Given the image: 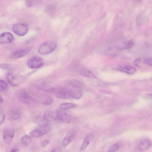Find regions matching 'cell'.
I'll use <instances>...</instances> for the list:
<instances>
[{
  "label": "cell",
  "mask_w": 152,
  "mask_h": 152,
  "mask_svg": "<svg viewBox=\"0 0 152 152\" xmlns=\"http://www.w3.org/2000/svg\"><path fill=\"white\" fill-rule=\"evenodd\" d=\"M56 43L52 41H48L42 44L39 47L38 52L42 55H48L53 51L56 48Z\"/></svg>",
  "instance_id": "6da1fadb"
},
{
  "label": "cell",
  "mask_w": 152,
  "mask_h": 152,
  "mask_svg": "<svg viewBox=\"0 0 152 152\" xmlns=\"http://www.w3.org/2000/svg\"><path fill=\"white\" fill-rule=\"evenodd\" d=\"M6 79L8 82L13 86H16L23 82L25 78L22 76L12 72H8L6 75Z\"/></svg>",
  "instance_id": "7a4b0ae2"
},
{
  "label": "cell",
  "mask_w": 152,
  "mask_h": 152,
  "mask_svg": "<svg viewBox=\"0 0 152 152\" xmlns=\"http://www.w3.org/2000/svg\"><path fill=\"white\" fill-rule=\"evenodd\" d=\"M72 120V118L62 110H57L55 112V121L62 123H68Z\"/></svg>",
  "instance_id": "3957f363"
},
{
  "label": "cell",
  "mask_w": 152,
  "mask_h": 152,
  "mask_svg": "<svg viewBox=\"0 0 152 152\" xmlns=\"http://www.w3.org/2000/svg\"><path fill=\"white\" fill-rule=\"evenodd\" d=\"M51 91L53 92L56 97L59 99H66L72 97L71 91L66 88H53Z\"/></svg>",
  "instance_id": "277c9868"
},
{
  "label": "cell",
  "mask_w": 152,
  "mask_h": 152,
  "mask_svg": "<svg viewBox=\"0 0 152 152\" xmlns=\"http://www.w3.org/2000/svg\"><path fill=\"white\" fill-rule=\"evenodd\" d=\"M152 145V142L149 138H142L137 142L136 149L139 152H143L148 149Z\"/></svg>",
  "instance_id": "5b68a950"
},
{
  "label": "cell",
  "mask_w": 152,
  "mask_h": 152,
  "mask_svg": "<svg viewBox=\"0 0 152 152\" xmlns=\"http://www.w3.org/2000/svg\"><path fill=\"white\" fill-rule=\"evenodd\" d=\"M12 29L13 32L16 35L19 36H23L27 33L28 27L26 23H18L13 25Z\"/></svg>",
  "instance_id": "8992f818"
},
{
  "label": "cell",
  "mask_w": 152,
  "mask_h": 152,
  "mask_svg": "<svg viewBox=\"0 0 152 152\" xmlns=\"http://www.w3.org/2000/svg\"><path fill=\"white\" fill-rule=\"evenodd\" d=\"M44 62L42 58L37 56L30 58L27 62L28 67L31 69H37L42 66Z\"/></svg>",
  "instance_id": "52a82bcc"
},
{
  "label": "cell",
  "mask_w": 152,
  "mask_h": 152,
  "mask_svg": "<svg viewBox=\"0 0 152 152\" xmlns=\"http://www.w3.org/2000/svg\"><path fill=\"white\" fill-rule=\"evenodd\" d=\"M50 130V128L48 125L42 126L32 131L30 135L34 137H38L47 134Z\"/></svg>",
  "instance_id": "ba28073f"
},
{
  "label": "cell",
  "mask_w": 152,
  "mask_h": 152,
  "mask_svg": "<svg viewBox=\"0 0 152 152\" xmlns=\"http://www.w3.org/2000/svg\"><path fill=\"white\" fill-rule=\"evenodd\" d=\"M77 132V130L75 129H72L69 131L62 140V146L66 147L70 143L75 137Z\"/></svg>",
  "instance_id": "9c48e42d"
},
{
  "label": "cell",
  "mask_w": 152,
  "mask_h": 152,
  "mask_svg": "<svg viewBox=\"0 0 152 152\" xmlns=\"http://www.w3.org/2000/svg\"><path fill=\"white\" fill-rule=\"evenodd\" d=\"M17 97L19 101L27 104H31L34 101V99L24 91H20Z\"/></svg>",
  "instance_id": "30bf717a"
},
{
  "label": "cell",
  "mask_w": 152,
  "mask_h": 152,
  "mask_svg": "<svg viewBox=\"0 0 152 152\" xmlns=\"http://www.w3.org/2000/svg\"><path fill=\"white\" fill-rule=\"evenodd\" d=\"M30 49L26 48L17 50L12 53L10 56V57L13 59H17L23 57L27 54Z\"/></svg>",
  "instance_id": "8fae6325"
},
{
  "label": "cell",
  "mask_w": 152,
  "mask_h": 152,
  "mask_svg": "<svg viewBox=\"0 0 152 152\" xmlns=\"http://www.w3.org/2000/svg\"><path fill=\"white\" fill-rule=\"evenodd\" d=\"M14 136V131L10 128H6L3 132V138L4 141L7 143L10 142L12 140Z\"/></svg>",
  "instance_id": "7c38bea8"
},
{
  "label": "cell",
  "mask_w": 152,
  "mask_h": 152,
  "mask_svg": "<svg viewBox=\"0 0 152 152\" xmlns=\"http://www.w3.org/2000/svg\"><path fill=\"white\" fill-rule=\"evenodd\" d=\"M13 40V35L9 32H4L0 35V42L2 44L9 43Z\"/></svg>",
  "instance_id": "4fadbf2b"
},
{
  "label": "cell",
  "mask_w": 152,
  "mask_h": 152,
  "mask_svg": "<svg viewBox=\"0 0 152 152\" xmlns=\"http://www.w3.org/2000/svg\"><path fill=\"white\" fill-rule=\"evenodd\" d=\"M94 135L93 133L88 134L85 138L80 149L81 151L84 150L89 145L94 138Z\"/></svg>",
  "instance_id": "5bb4252c"
},
{
  "label": "cell",
  "mask_w": 152,
  "mask_h": 152,
  "mask_svg": "<svg viewBox=\"0 0 152 152\" xmlns=\"http://www.w3.org/2000/svg\"><path fill=\"white\" fill-rule=\"evenodd\" d=\"M118 70L123 72L129 74H133L136 71V69L132 66L126 65L120 67Z\"/></svg>",
  "instance_id": "9a60e30c"
},
{
  "label": "cell",
  "mask_w": 152,
  "mask_h": 152,
  "mask_svg": "<svg viewBox=\"0 0 152 152\" xmlns=\"http://www.w3.org/2000/svg\"><path fill=\"white\" fill-rule=\"evenodd\" d=\"M39 99L40 103L44 105H49L51 104L53 102L52 98L47 95L41 96Z\"/></svg>",
  "instance_id": "2e32d148"
},
{
  "label": "cell",
  "mask_w": 152,
  "mask_h": 152,
  "mask_svg": "<svg viewBox=\"0 0 152 152\" xmlns=\"http://www.w3.org/2000/svg\"><path fill=\"white\" fill-rule=\"evenodd\" d=\"M79 73L80 75L86 77L91 78L96 77V76L91 71L87 69H81Z\"/></svg>",
  "instance_id": "e0dca14e"
},
{
  "label": "cell",
  "mask_w": 152,
  "mask_h": 152,
  "mask_svg": "<svg viewBox=\"0 0 152 152\" xmlns=\"http://www.w3.org/2000/svg\"><path fill=\"white\" fill-rule=\"evenodd\" d=\"M71 91L72 98L76 99H79L81 98L83 94V92L82 90L80 89H76Z\"/></svg>",
  "instance_id": "ac0fdd59"
},
{
  "label": "cell",
  "mask_w": 152,
  "mask_h": 152,
  "mask_svg": "<svg viewBox=\"0 0 152 152\" xmlns=\"http://www.w3.org/2000/svg\"><path fill=\"white\" fill-rule=\"evenodd\" d=\"M69 84L75 88H79L82 87L83 83L80 80L76 79H72L69 82Z\"/></svg>",
  "instance_id": "d6986e66"
},
{
  "label": "cell",
  "mask_w": 152,
  "mask_h": 152,
  "mask_svg": "<svg viewBox=\"0 0 152 152\" xmlns=\"http://www.w3.org/2000/svg\"><path fill=\"white\" fill-rule=\"evenodd\" d=\"M22 143L25 146H28L30 144L32 141L31 137L28 135L23 136L21 139Z\"/></svg>",
  "instance_id": "ffe728a7"
},
{
  "label": "cell",
  "mask_w": 152,
  "mask_h": 152,
  "mask_svg": "<svg viewBox=\"0 0 152 152\" xmlns=\"http://www.w3.org/2000/svg\"><path fill=\"white\" fill-rule=\"evenodd\" d=\"M75 107V105L73 104L70 103H64L60 105V109L62 110H68L73 108Z\"/></svg>",
  "instance_id": "44dd1931"
},
{
  "label": "cell",
  "mask_w": 152,
  "mask_h": 152,
  "mask_svg": "<svg viewBox=\"0 0 152 152\" xmlns=\"http://www.w3.org/2000/svg\"><path fill=\"white\" fill-rule=\"evenodd\" d=\"M20 116V112L18 110L14 111L12 114V118L15 120L18 119Z\"/></svg>",
  "instance_id": "7402d4cb"
},
{
  "label": "cell",
  "mask_w": 152,
  "mask_h": 152,
  "mask_svg": "<svg viewBox=\"0 0 152 152\" xmlns=\"http://www.w3.org/2000/svg\"><path fill=\"white\" fill-rule=\"evenodd\" d=\"M7 83L4 80H0V91L1 92L4 91L7 88Z\"/></svg>",
  "instance_id": "603a6c76"
},
{
  "label": "cell",
  "mask_w": 152,
  "mask_h": 152,
  "mask_svg": "<svg viewBox=\"0 0 152 152\" xmlns=\"http://www.w3.org/2000/svg\"><path fill=\"white\" fill-rule=\"evenodd\" d=\"M134 66L137 67H140L142 65V60L140 58L136 59L133 63Z\"/></svg>",
  "instance_id": "cb8c5ba5"
},
{
  "label": "cell",
  "mask_w": 152,
  "mask_h": 152,
  "mask_svg": "<svg viewBox=\"0 0 152 152\" xmlns=\"http://www.w3.org/2000/svg\"><path fill=\"white\" fill-rule=\"evenodd\" d=\"M134 45V42L132 40H130L128 42L126 46L127 49H130L132 48Z\"/></svg>",
  "instance_id": "d4e9b609"
},
{
  "label": "cell",
  "mask_w": 152,
  "mask_h": 152,
  "mask_svg": "<svg viewBox=\"0 0 152 152\" xmlns=\"http://www.w3.org/2000/svg\"><path fill=\"white\" fill-rule=\"evenodd\" d=\"M145 62L146 64L152 66V57L145 59Z\"/></svg>",
  "instance_id": "484cf974"
},
{
  "label": "cell",
  "mask_w": 152,
  "mask_h": 152,
  "mask_svg": "<svg viewBox=\"0 0 152 152\" xmlns=\"http://www.w3.org/2000/svg\"><path fill=\"white\" fill-rule=\"evenodd\" d=\"M1 67L4 69L9 70H11L12 69V67L6 64H3L1 65Z\"/></svg>",
  "instance_id": "4316f807"
},
{
  "label": "cell",
  "mask_w": 152,
  "mask_h": 152,
  "mask_svg": "<svg viewBox=\"0 0 152 152\" xmlns=\"http://www.w3.org/2000/svg\"><path fill=\"white\" fill-rule=\"evenodd\" d=\"M5 118V115L4 113L2 112H0V121L1 124L4 122Z\"/></svg>",
  "instance_id": "83f0119b"
},
{
  "label": "cell",
  "mask_w": 152,
  "mask_h": 152,
  "mask_svg": "<svg viewBox=\"0 0 152 152\" xmlns=\"http://www.w3.org/2000/svg\"><path fill=\"white\" fill-rule=\"evenodd\" d=\"M49 142V141L48 140H45L43 141L41 143V145L43 147L48 144Z\"/></svg>",
  "instance_id": "f1b7e54d"
},
{
  "label": "cell",
  "mask_w": 152,
  "mask_h": 152,
  "mask_svg": "<svg viewBox=\"0 0 152 152\" xmlns=\"http://www.w3.org/2000/svg\"><path fill=\"white\" fill-rule=\"evenodd\" d=\"M51 152H61V149L59 148H56L52 150Z\"/></svg>",
  "instance_id": "f546056e"
},
{
  "label": "cell",
  "mask_w": 152,
  "mask_h": 152,
  "mask_svg": "<svg viewBox=\"0 0 152 152\" xmlns=\"http://www.w3.org/2000/svg\"><path fill=\"white\" fill-rule=\"evenodd\" d=\"M145 97L147 99H152V93H149L146 94Z\"/></svg>",
  "instance_id": "4dcf8cb0"
},
{
  "label": "cell",
  "mask_w": 152,
  "mask_h": 152,
  "mask_svg": "<svg viewBox=\"0 0 152 152\" xmlns=\"http://www.w3.org/2000/svg\"><path fill=\"white\" fill-rule=\"evenodd\" d=\"M26 5L28 6H31L32 4V1H27L26 2Z\"/></svg>",
  "instance_id": "1f68e13d"
},
{
  "label": "cell",
  "mask_w": 152,
  "mask_h": 152,
  "mask_svg": "<svg viewBox=\"0 0 152 152\" xmlns=\"http://www.w3.org/2000/svg\"><path fill=\"white\" fill-rule=\"evenodd\" d=\"M19 151L18 149L16 148H14L12 149L10 152H18Z\"/></svg>",
  "instance_id": "d6a6232c"
},
{
  "label": "cell",
  "mask_w": 152,
  "mask_h": 152,
  "mask_svg": "<svg viewBox=\"0 0 152 152\" xmlns=\"http://www.w3.org/2000/svg\"><path fill=\"white\" fill-rule=\"evenodd\" d=\"M107 152H115V151L110 148Z\"/></svg>",
  "instance_id": "836d02e7"
},
{
  "label": "cell",
  "mask_w": 152,
  "mask_h": 152,
  "mask_svg": "<svg viewBox=\"0 0 152 152\" xmlns=\"http://www.w3.org/2000/svg\"><path fill=\"white\" fill-rule=\"evenodd\" d=\"M3 101V99L2 98H1V96H0V102L1 103Z\"/></svg>",
  "instance_id": "e575fe53"
}]
</instances>
